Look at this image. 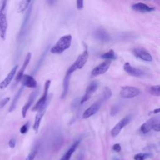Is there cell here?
I'll return each instance as SVG.
<instances>
[{
    "label": "cell",
    "instance_id": "obj_1",
    "mask_svg": "<svg viewBox=\"0 0 160 160\" xmlns=\"http://www.w3.org/2000/svg\"><path fill=\"white\" fill-rule=\"evenodd\" d=\"M9 0H0V37L5 40L8 29V19L6 16V7Z\"/></svg>",
    "mask_w": 160,
    "mask_h": 160
},
{
    "label": "cell",
    "instance_id": "obj_2",
    "mask_svg": "<svg viewBox=\"0 0 160 160\" xmlns=\"http://www.w3.org/2000/svg\"><path fill=\"white\" fill-rule=\"evenodd\" d=\"M71 42L72 36L71 34L62 36L59 38L56 44L51 48L50 51L52 54H61L71 46Z\"/></svg>",
    "mask_w": 160,
    "mask_h": 160
},
{
    "label": "cell",
    "instance_id": "obj_3",
    "mask_svg": "<svg viewBox=\"0 0 160 160\" xmlns=\"http://www.w3.org/2000/svg\"><path fill=\"white\" fill-rule=\"evenodd\" d=\"M88 56H89L88 51L87 48L86 47V49L82 52V53L78 56L75 62L68 68V69L67 70L66 74L71 75L76 70L78 69H81L86 63L88 59Z\"/></svg>",
    "mask_w": 160,
    "mask_h": 160
},
{
    "label": "cell",
    "instance_id": "obj_4",
    "mask_svg": "<svg viewBox=\"0 0 160 160\" xmlns=\"http://www.w3.org/2000/svg\"><path fill=\"white\" fill-rule=\"evenodd\" d=\"M32 6H33V1H32V2L30 4L29 7L26 9V12L24 16L22 25L21 26V28H20V30H19V32L18 34V39H22L24 37V36L27 32L28 26L29 24V22L30 20V18H31V12H32Z\"/></svg>",
    "mask_w": 160,
    "mask_h": 160
},
{
    "label": "cell",
    "instance_id": "obj_5",
    "mask_svg": "<svg viewBox=\"0 0 160 160\" xmlns=\"http://www.w3.org/2000/svg\"><path fill=\"white\" fill-rule=\"evenodd\" d=\"M50 84H51L50 80L46 81L45 84H44L43 94L42 95L41 98L38 101V102L34 105V106L32 108V111H38L39 109H40L48 101V90H49Z\"/></svg>",
    "mask_w": 160,
    "mask_h": 160
},
{
    "label": "cell",
    "instance_id": "obj_6",
    "mask_svg": "<svg viewBox=\"0 0 160 160\" xmlns=\"http://www.w3.org/2000/svg\"><path fill=\"white\" fill-rule=\"evenodd\" d=\"M140 94L139 89L134 86H123L120 91V96L123 98H132L138 96Z\"/></svg>",
    "mask_w": 160,
    "mask_h": 160
},
{
    "label": "cell",
    "instance_id": "obj_7",
    "mask_svg": "<svg viewBox=\"0 0 160 160\" xmlns=\"http://www.w3.org/2000/svg\"><path fill=\"white\" fill-rule=\"evenodd\" d=\"M49 102V100L48 99V101H47V102L40 109H39L38 111V113L36 114V116L35 117V119H34V124H33V129L34 130V131L36 132H38V129H39V126H40V123H41V121L42 120V118L43 117V116L44 115L45 112H46V111L47 109V108H48V104Z\"/></svg>",
    "mask_w": 160,
    "mask_h": 160
},
{
    "label": "cell",
    "instance_id": "obj_8",
    "mask_svg": "<svg viewBox=\"0 0 160 160\" xmlns=\"http://www.w3.org/2000/svg\"><path fill=\"white\" fill-rule=\"evenodd\" d=\"M131 120V116L128 115L123 118L111 130V134L112 137H116L121 132L123 127L126 126Z\"/></svg>",
    "mask_w": 160,
    "mask_h": 160
},
{
    "label": "cell",
    "instance_id": "obj_9",
    "mask_svg": "<svg viewBox=\"0 0 160 160\" xmlns=\"http://www.w3.org/2000/svg\"><path fill=\"white\" fill-rule=\"evenodd\" d=\"M132 52L136 57L143 61H148V62L152 61V57L151 55V54L149 52H148L146 50L142 48H134L132 50Z\"/></svg>",
    "mask_w": 160,
    "mask_h": 160
},
{
    "label": "cell",
    "instance_id": "obj_10",
    "mask_svg": "<svg viewBox=\"0 0 160 160\" xmlns=\"http://www.w3.org/2000/svg\"><path fill=\"white\" fill-rule=\"evenodd\" d=\"M102 102H103L100 99L98 101L95 102L83 112L82 118L84 119H88L91 116H93L94 114H95L98 112V111L99 109L101 106V104Z\"/></svg>",
    "mask_w": 160,
    "mask_h": 160
},
{
    "label": "cell",
    "instance_id": "obj_11",
    "mask_svg": "<svg viewBox=\"0 0 160 160\" xmlns=\"http://www.w3.org/2000/svg\"><path fill=\"white\" fill-rule=\"evenodd\" d=\"M111 65L110 60H106L96 67H95L91 71V74L94 76H97L100 74L105 73L109 69Z\"/></svg>",
    "mask_w": 160,
    "mask_h": 160
},
{
    "label": "cell",
    "instance_id": "obj_12",
    "mask_svg": "<svg viewBox=\"0 0 160 160\" xmlns=\"http://www.w3.org/2000/svg\"><path fill=\"white\" fill-rule=\"evenodd\" d=\"M97 88H98V82L96 81L91 82L88 86V87L86 89L85 93H84V96H82V98L81 100V103L83 104L86 101H88L91 98L92 94L96 91Z\"/></svg>",
    "mask_w": 160,
    "mask_h": 160
},
{
    "label": "cell",
    "instance_id": "obj_13",
    "mask_svg": "<svg viewBox=\"0 0 160 160\" xmlns=\"http://www.w3.org/2000/svg\"><path fill=\"white\" fill-rule=\"evenodd\" d=\"M124 70L129 74L134 77H142L144 75V72L140 69L132 66L129 62H126L123 66Z\"/></svg>",
    "mask_w": 160,
    "mask_h": 160
},
{
    "label": "cell",
    "instance_id": "obj_14",
    "mask_svg": "<svg viewBox=\"0 0 160 160\" xmlns=\"http://www.w3.org/2000/svg\"><path fill=\"white\" fill-rule=\"evenodd\" d=\"M159 122V117H153L149 120H148L146 122L143 123L141 126V131L143 134H146L149 131H150L152 129L153 126Z\"/></svg>",
    "mask_w": 160,
    "mask_h": 160
},
{
    "label": "cell",
    "instance_id": "obj_15",
    "mask_svg": "<svg viewBox=\"0 0 160 160\" xmlns=\"http://www.w3.org/2000/svg\"><path fill=\"white\" fill-rule=\"evenodd\" d=\"M38 92L39 91L38 90H36L33 92H32L29 96V98H28V99L26 102V103L24 104V106L22 107V111H21V113H22V118H25L26 116V114H27V112L28 111V109H29V108L31 106L32 104L33 103L36 97L37 96L38 94Z\"/></svg>",
    "mask_w": 160,
    "mask_h": 160
},
{
    "label": "cell",
    "instance_id": "obj_16",
    "mask_svg": "<svg viewBox=\"0 0 160 160\" xmlns=\"http://www.w3.org/2000/svg\"><path fill=\"white\" fill-rule=\"evenodd\" d=\"M131 8L136 11L141 12H150L155 10V8L153 7L149 6L143 2H138L132 5Z\"/></svg>",
    "mask_w": 160,
    "mask_h": 160
},
{
    "label": "cell",
    "instance_id": "obj_17",
    "mask_svg": "<svg viewBox=\"0 0 160 160\" xmlns=\"http://www.w3.org/2000/svg\"><path fill=\"white\" fill-rule=\"evenodd\" d=\"M31 56H32V54L31 52H28L26 57H25V59H24V61L23 62V64L21 68V69H19V71H18L16 76V78H15V80L16 82H19L21 81V78H22V76H23L24 74V71L25 69H26L28 64L30 62V60L31 59Z\"/></svg>",
    "mask_w": 160,
    "mask_h": 160
},
{
    "label": "cell",
    "instance_id": "obj_18",
    "mask_svg": "<svg viewBox=\"0 0 160 160\" xmlns=\"http://www.w3.org/2000/svg\"><path fill=\"white\" fill-rule=\"evenodd\" d=\"M18 66L16 65L14 68H12V69L11 70V71L8 73V74L7 75V76L6 77V78L0 83V89H4L6 88L11 82V81L12 80L13 78L15 76V74L17 71Z\"/></svg>",
    "mask_w": 160,
    "mask_h": 160
},
{
    "label": "cell",
    "instance_id": "obj_19",
    "mask_svg": "<svg viewBox=\"0 0 160 160\" xmlns=\"http://www.w3.org/2000/svg\"><path fill=\"white\" fill-rule=\"evenodd\" d=\"M21 81L24 86L30 88H35L37 86V82L32 76L23 74Z\"/></svg>",
    "mask_w": 160,
    "mask_h": 160
},
{
    "label": "cell",
    "instance_id": "obj_20",
    "mask_svg": "<svg viewBox=\"0 0 160 160\" xmlns=\"http://www.w3.org/2000/svg\"><path fill=\"white\" fill-rule=\"evenodd\" d=\"M93 36L96 39L101 42H108L110 40L109 34L104 29H97L94 32Z\"/></svg>",
    "mask_w": 160,
    "mask_h": 160
},
{
    "label": "cell",
    "instance_id": "obj_21",
    "mask_svg": "<svg viewBox=\"0 0 160 160\" xmlns=\"http://www.w3.org/2000/svg\"><path fill=\"white\" fill-rule=\"evenodd\" d=\"M79 144V141H75L59 160H69L72 153L76 151Z\"/></svg>",
    "mask_w": 160,
    "mask_h": 160
},
{
    "label": "cell",
    "instance_id": "obj_22",
    "mask_svg": "<svg viewBox=\"0 0 160 160\" xmlns=\"http://www.w3.org/2000/svg\"><path fill=\"white\" fill-rule=\"evenodd\" d=\"M24 86H22L19 89V90L18 91L16 94H15V96H14V98L12 99V102L11 104V106H10V107L9 108V112H12L15 109V108H16V105H17L18 102V101L19 99V98H20V96H21V94L22 92V91L24 89Z\"/></svg>",
    "mask_w": 160,
    "mask_h": 160
},
{
    "label": "cell",
    "instance_id": "obj_23",
    "mask_svg": "<svg viewBox=\"0 0 160 160\" xmlns=\"http://www.w3.org/2000/svg\"><path fill=\"white\" fill-rule=\"evenodd\" d=\"M70 77L71 75L68 74H66L64 79H63V84H62V87H63V90L61 94V98L63 99L64 98L68 92L69 90V81H70Z\"/></svg>",
    "mask_w": 160,
    "mask_h": 160
},
{
    "label": "cell",
    "instance_id": "obj_24",
    "mask_svg": "<svg viewBox=\"0 0 160 160\" xmlns=\"http://www.w3.org/2000/svg\"><path fill=\"white\" fill-rule=\"evenodd\" d=\"M111 96H112V92L111 89L108 87H104L102 90V96L100 98V99L102 102H104L107 101L108 99H109L111 97Z\"/></svg>",
    "mask_w": 160,
    "mask_h": 160
},
{
    "label": "cell",
    "instance_id": "obj_25",
    "mask_svg": "<svg viewBox=\"0 0 160 160\" xmlns=\"http://www.w3.org/2000/svg\"><path fill=\"white\" fill-rule=\"evenodd\" d=\"M32 1L33 0H22L19 4L18 9V12H22L26 10Z\"/></svg>",
    "mask_w": 160,
    "mask_h": 160
},
{
    "label": "cell",
    "instance_id": "obj_26",
    "mask_svg": "<svg viewBox=\"0 0 160 160\" xmlns=\"http://www.w3.org/2000/svg\"><path fill=\"white\" fill-rule=\"evenodd\" d=\"M148 92L154 96H160V85H155L151 86L148 89Z\"/></svg>",
    "mask_w": 160,
    "mask_h": 160
},
{
    "label": "cell",
    "instance_id": "obj_27",
    "mask_svg": "<svg viewBox=\"0 0 160 160\" xmlns=\"http://www.w3.org/2000/svg\"><path fill=\"white\" fill-rule=\"evenodd\" d=\"M101 58L106 60H111L114 59L116 58V55L114 51L112 49H110L108 52L101 55Z\"/></svg>",
    "mask_w": 160,
    "mask_h": 160
},
{
    "label": "cell",
    "instance_id": "obj_28",
    "mask_svg": "<svg viewBox=\"0 0 160 160\" xmlns=\"http://www.w3.org/2000/svg\"><path fill=\"white\" fill-rule=\"evenodd\" d=\"M151 156L152 155L149 153H138L134 156V160H144L150 158Z\"/></svg>",
    "mask_w": 160,
    "mask_h": 160
},
{
    "label": "cell",
    "instance_id": "obj_29",
    "mask_svg": "<svg viewBox=\"0 0 160 160\" xmlns=\"http://www.w3.org/2000/svg\"><path fill=\"white\" fill-rule=\"evenodd\" d=\"M37 153H38V148H36L31 151V152L27 156L26 160H34Z\"/></svg>",
    "mask_w": 160,
    "mask_h": 160
},
{
    "label": "cell",
    "instance_id": "obj_30",
    "mask_svg": "<svg viewBox=\"0 0 160 160\" xmlns=\"http://www.w3.org/2000/svg\"><path fill=\"white\" fill-rule=\"evenodd\" d=\"M29 122H27L25 124H24L23 126H21V128H20V132L21 134H26L29 129Z\"/></svg>",
    "mask_w": 160,
    "mask_h": 160
},
{
    "label": "cell",
    "instance_id": "obj_31",
    "mask_svg": "<svg viewBox=\"0 0 160 160\" xmlns=\"http://www.w3.org/2000/svg\"><path fill=\"white\" fill-rule=\"evenodd\" d=\"M84 6V0H76V7L77 9L81 10Z\"/></svg>",
    "mask_w": 160,
    "mask_h": 160
},
{
    "label": "cell",
    "instance_id": "obj_32",
    "mask_svg": "<svg viewBox=\"0 0 160 160\" xmlns=\"http://www.w3.org/2000/svg\"><path fill=\"white\" fill-rule=\"evenodd\" d=\"M10 100V98L9 97H6L5 98H4L1 102H0V108H3Z\"/></svg>",
    "mask_w": 160,
    "mask_h": 160
},
{
    "label": "cell",
    "instance_id": "obj_33",
    "mask_svg": "<svg viewBox=\"0 0 160 160\" xmlns=\"http://www.w3.org/2000/svg\"><path fill=\"white\" fill-rule=\"evenodd\" d=\"M118 111H119V108H118V106H113V107L111 108L110 114H111V115L112 116H114L115 114H116L118 113Z\"/></svg>",
    "mask_w": 160,
    "mask_h": 160
},
{
    "label": "cell",
    "instance_id": "obj_34",
    "mask_svg": "<svg viewBox=\"0 0 160 160\" xmlns=\"http://www.w3.org/2000/svg\"><path fill=\"white\" fill-rule=\"evenodd\" d=\"M16 140L15 138H11L9 141V142H8V144H9V146L11 148H14L16 146Z\"/></svg>",
    "mask_w": 160,
    "mask_h": 160
},
{
    "label": "cell",
    "instance_id": "obj_35",
    "mask_svg": "<svg viewBox=\"0 0 160 160\" xmlns=\"http://www.w3.org/2000/svg\"><path fill=\"white\" fill-rule=\"evenodd\" d=\"M112 149H113V150H114V151H116V152H120L121 148V146H120V144H119L116 143V144H114V145H113V146H112Z\"/></svg>",
    "mask_w": 160,
    "mask_h": 160
},
{
    "label": "cell",
    "instance_id": "obj_36",
    "mask_svg": "<svg viewBox=\"0 0 160 160\" xmlns=\"http://www.w3.org/2000/svg\"><path fill=\"white\" fill-rule=\"evenodd\" d=\"M152 129H154L156 131L159 132L160 131V124H159V122H158V123L155 124L152 127Z\"/></svg>",
    "mask_w": 160,
    "mask_h": 160
},
{
    "label": "cell",
    "instance_id": "obj_37",
    "mask_svg": "<svg viewBox=\"0 0 160 160\" xmlns=\"http://www.w3.org/2000/svg\"><path fill=\"white\" fill-rule=\"evenodd\" d=\"M47 2H48L49 5L52 6V5H54L56 3V0H47Z\"/></svg>",
    "mask_w": 160,
    "mask_h": 160
},
{
    "label": "cell",
    "instance_id": "obj_38",
    "mask_svg": "<svg viewBox=\"0 0 160 160\" xmlns=\"http://www.w3.org/2000/svg\"><path fill=\"white\" fill-rule=\"evenodd\" d=\"M83 159H84V155L82 154H80L79 156L77 159V160H83Z\"/></svg>",
    "mask_w": 160,
    "mask_h": 160
},
{
    "label": "cell",
    "instance_id": "obj_39",
    "mask_svg": "<svg viewBox=\"0 0 160 160\" xmlns=\"http://www.w3.org/2000/svg\"><path fill=\"white\" fill-rule=\"evenodd\" d=\"M154 113H158V112H159V108H157V109H154Z\"/></svg>",
    "mask_w": 160,
    "mask_h": 160
},
{
    "label": "cell",
    "instance_id": "obj_40",
    "mask_svg": "<svg viewBox=\"0 0 160 160\" xmlns=\"http://www.w3.org/2000/svg\"><path fill=\"white\" fill-rule=\"evenodd\" d=\"M113 160H119L118 158H114V159H113Z\"/></svg>",
    "mask_w": 160,
    "mask_h": 160
}]
</instances>
